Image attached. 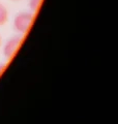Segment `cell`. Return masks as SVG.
Instances as JSON below:
<instances>
[{
	"label": "cell",
	"mask_w": 118,
	"mask_h": 124,
	"mask_svg": "<svg viewBox=\"0 0 118 124\" xmlns=\"http://www.w3.org/2000/svg\"><path fill=\"white\" fill-rule=\"evenodd\" d=\"M34 19L33 13H20L14 19V28L17 32L26 34L29 31Z\"/></svg>",
	"instance_id": "1"
},
{
	"label": "cell",
	"mask_w": 118,
	"mask_h": 124,
	"mask_svg": "<svg viewBox=\"0 0 118 124\" xmlns=\"http://www.w3.org/2000/svg\"><path fill=\"white\" fill-rule=\"evenodd\" d=\"M22 42V38L20 36H14L13 38H10L6 41V44L4 45V48H3V54L6 59H11L15 54L17 53L18 49L20 48Z\"/></svg>",
	"instance_id": "2"
},
{
	"label": "cell",
	"mask_w": 118,
	"mask_h": 124,
	"mask_svg": "<svg viewBox=\"0 0 118 124\" xmlns=\"http://www.w3.org/2000/svg\"><path fill=\"white\" fill-rule=\"evenodd\" d=\"M8 21V11L6 7L0 3V26H3Z\"/></svg>",
	"instance_id": "3"
},
{
	"label": "cell",
	"mask_w": 118,
	"mask_h": 124,
	"mask_svg": "<svg viewBox=\"0 0 118 124\" xmlns=\"http://www.w3.org/2000/svg\"><path fill=\"white\" fill-rule=\"evenodd\" d=\"M42 2V0H30L29 2V6H30V9H31V13H36L37 9L39 8Z\"/></svg>",
	"instance_id": "4"
},
{
	"label": "cell",
	"mask_w": 118,
	"mask_h": 124,
	"mask_svg": "<svg viewBox=\"0 0 118 124\" xmlns=\"http://www.w3.org/2000/svg\"><path fill=\"white\" fill-rule=\"evenodd\" d=\"M3 69H4V66H3V65H0V73L3 72Z\"/></svg>",
	"instance_id": "5"
},
{
	"label": "cell",
	"mask_w": 118,
	"mask_h": 124,
	"mask_svg": "<svg viewBox=\"0 0 118 124\" xmlns=\"http://www.w3.org/2000/svg\"><path fill=\"white\" fill-rule=\"evenodd\" d=\"M0 46H1V38H0Z\"/></svg>",
	"instance_id": "6"
}]
</instances>
